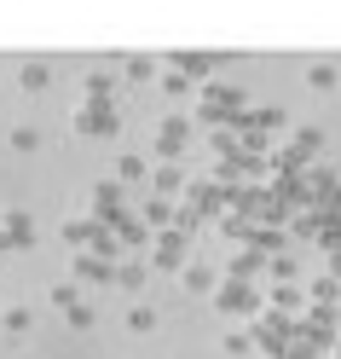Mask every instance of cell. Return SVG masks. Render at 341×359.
<instances>
[{"instance_id":"9a60e30c","label":"cell","mask_w":341,"mask_h":359,"mask_svg":"<svg viewBox=\"0 0 341 359\" xmlns=\"http://www.w3.org/2000/svg\"><path fill=\"white\" fill-rule=\"evenodd\" d=\"M70 325H76V330H87V325H93V307L76 302V307H70Z\"/></svg>"},{"instance_id":"5bb4252c","label":"cell","mask_w":341,"mask_h":359,"mask_svg":"<svg viewBox=\"0 0 341 359\" xmlns=\"http://www.w3.org/2000/svg\"><path fill=\"white\" fill-rule=\"evenodd\" d=\"M186 284H191V290H209V284H214V273H209V266H191Z\"/></svg>"},{"instance_id":"7a4b0ae2","label":"cell","mask_w":341,"mask_h":359,"mask_svg":"<svg viewBox=\"0 0 341 359\" xmlns=\"http://www.w3.org/2000/svg\"><path fill=\"white\" fill-rule=\"evenodd\" d=\"M70 278H81V284H110L116 273H110L104 261H93V255H76V266H70Z\"/></svg>"},{"instance_id":"7c38bea8","label":"cell","mask_w":341,"mask_h":359,"mask_svg":"<svg viewBox=\"0 0 341 359\" xmlns=\"http://www.w3.org/2000/svg\"><path fill=\"white\" fill-rule=\"evenodd\" d=\"M116 284H122V290H139V284H145V266H122Z\"/></svg>"},{"instance_id":"6da1fadb","label":"cell","mask_w":341,"mask_h":359,"mask_svg":"<svg viewBox=\"0 0 341 359\" xmlns=\"http://www.w3.org/2000/svg\"><path fill=\"white\" fill-rule=\"evenodd\" d=\"M76 133H99V140L116 133V110H110V104H81L76 110Z\"/></svg>"},{"instance_id":"4fadbf2b","label":"cell","mask_w":341,"mask_h":359,"mask_svg":"<svg viewBox=\"0 0 341 359\" xmlns=\"http://www.w3.org/2000/svg\"><path fill=\"white\" fill-rule=\"evenodd\" d=\"M139 174H145L139 156H122V163H116V180H139Z\"/></svg>"},{"instance_id":"5b68a950","label":"cell","mask_w":341,"mask_h":359,"mask_svg":"<svg viewBox=\"0 0 341 359\" xmlns=\"http://www.w3.org/2000/svg\"><path fill=\"white\" fill-rule=\"evenodd\" d=\"M249 302H255V296H249L237 278H225V284H220V296H214V307H225V313H232V307H249Z\"/></svg>"},{"instance_id":"30bf717a","label":"cell","mask_w":341,"mask_h":359,"mask_svg":"<svg viewBox=\"0 0 341 359\" xmlns=\"http://www.w3.org/2000/svg\"><path fill=\"white\" fill-rule=\"evenodd\" d=\"M186 87H191V81H186V76H179L174 64H168V70H162V93H168V99H179V93H186Z\"/></svg>"},{"instance_id":"2e32d148","label":"cell","mask_w":341,"mask_h":359,"mask_svg":"<svg viewBox=\"0 0 341 359\" xmlns=\"http://www.w3.org/2000/svg\"><path fill=\"white\" fill-rule=\"evenodd\" d=\"M335 359H341V348H335Z\"/></svg>"},{"instance_id":"ba28073f","label":"cell","mask_w":341,"mask_h":359,"mask_svg":"<svg viewBox=\"0 0 341 359\" xmlns=\"http://www.w3.org/2000/svg\"><path fill=\"white\" fill-rule=\"evenodd\" d=\"M151 325H156V307H145V302H133V307H127V330L139 336V330H151Z\"/></svg>"},{"instance_id":"52a82bcc","label":"cell","mask_w":341,"mask_h":359,"mask_svg":"<svg viewBox=\"0 0 341 359\" xmlns=\"http://www.w3.org/2000/svg\"><path fill=\"white\" fill-rule=\"evenodd\" d=\"M47 81H53V70H47V64H24V81H18V87H24V93H41Z\"/></svg>"},{"instance_id":"8992f818","label":"cell","mask_w":341,"mask_h":359,"mask_svg":"<svg viewBox=\"0 0 341 359\" xmlns=\"http://www.w3.org/2000/svg\"><path fill=\"white\" fill-rule=\"evenodd\" d=\"M307 87H312V93H330V87H335V64H312V70H307Z\"/></svg>"},{"instance_id":"9c48e42d","label":"cell","mask_w":341,"mask_h":359,"mask_svg":"<svg viewBox=\"0 0 341 359\" xmlns=\"http://www.w3.org/2000/svg\"><path fill=\"white\" fill-rule=\"evenodd\" d=\"M0 330H29V307H6L0 313Z\"/></svg>"},{"instance_id":"277c9868","label":"cell","mask_w":341,"mask_h":359,"mask_svg":"<svg viewBox=\"0 0 341 359\" xmlns=\"http://www.w3.org/2000/svg\"><path fill=\"white\" fill-rule=\"evenodd\" d=\"M0 226H6L18 243H35V220L24 215V209H12V215H0Z\"/></svg>"},{"instance_id":"8fae6325","label":"cell","mask_w":341,"mask_h":359,"mask_svg":"<svg viewBox=\"0 0 341 359\" xmlns=\"http://www.w3.org/2000/svg\"><path fill=\"white\" fill-rule=\"evenodd\" d=\"M12 145H18V151H35L41 133H35V128H12Z\"/></svg>"},{"instance_id":"3957f363","label":"cell","mask_w":341,"mask_h":359,"mask_svg":"<svg viewBox=\"0 0 341 359\" xmlns=\"http://www.w3.org/2000/svg\"><path fill=\"white\" fill-rule=\"evenodd\" d=\"M179 145H186V122H179V116H168V122H162V133H156V151H162V156H174Z\"/></svg>"}]
</instances>
